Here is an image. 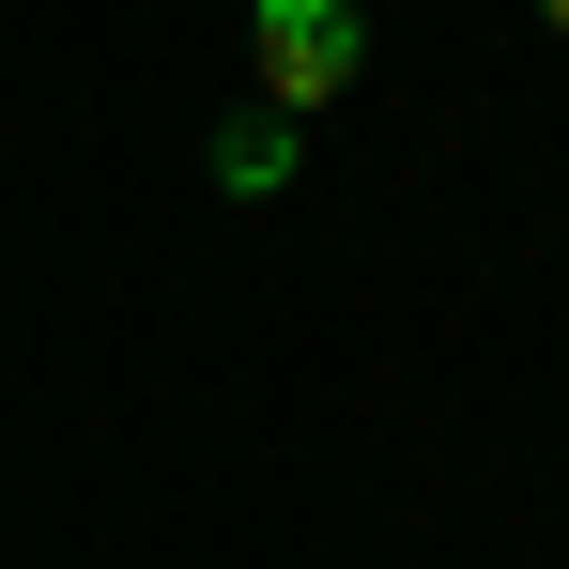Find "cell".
<instances>
[{
    "label": "cell",
    "instance_id": "cell-1",
    "mask_svg": "<svg viewBox=\"0 0 569 569\" xmlns=\"http://www.w3.org/2000/svg\"><path fill=\"white\" fill-rule=\"evenodd\" d=\"M247 47H262V108H278V123H308V108H339L370 78V16H355V0H262Z\"/></svg>",
    "mask_w": 569,
    "mask_h": 569
},
{
    "label": "cell",
    "instance_id": "cell-2",
    "mask_svg": "<svg viewBox=\"0 0 569 569\" xmlns=\"http://www.w3.org/2000/svg\"><path fill=\"white\" fill-rule=\"evenodd\" d=\"M200 170H216L231 200H278V186H292V123H278V108H247V123H216V154H200Z\"/></svg>",
    "mask_w": 569,
    "mask_h": 569
},
{
    "label": "cell",
    "instance_id": "cell-3",
    "mask_svg": "<svg viewBox=\"0 0 569 569\" xmlns=\"http://www.w3.org/2000/svg\"><path fill=\"white\" fill-rule=\"evenodd\" d=\"M539 16H555V47H569V0H539Z\"/></svg>",
    "mask_w": 569,
    "mask_h": 569
}]
</instances>
